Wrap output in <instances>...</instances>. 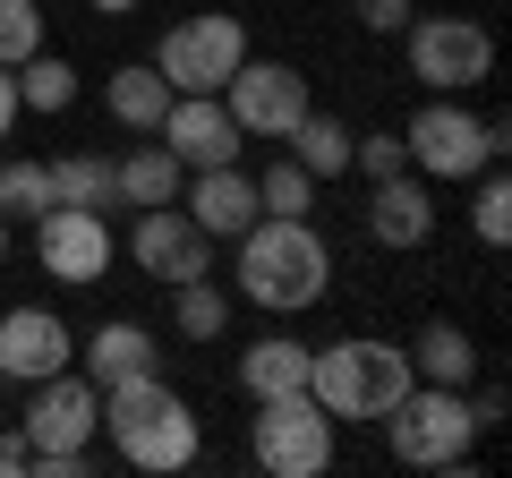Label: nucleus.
Returning <instances> with one entry per match:
<instances>
[{
	"label": "nucleus",
	"instance_id": "nucleus-11",
	"mask_svg": "<svg viewBox=\"0 0 512 478\" xmlns=\"http://www.w3.org/2000/svg\"><path fill=\"white\" fill-rule=\"evenodd\" d=\"M35 257H43V274H52V282L94 291V282L111 274V214H77V205L35 214Z\"/></svg>",
	"mask_w": 512,
	"mask_h": 478
},
{
	"label": "nucleus",
	"instance_id": "nucleus-33",
	"mask_svg": "<svg viewBox=\"0 0 512 478\" xmlns=\"http://www.w3.org/2000/svg\"><path fill=\"white\" fill-rule=\"evenodd\" d=\"M9 129H18V69H0V146H9Z\"/></svg>",
	"mask_w": 512,
	"mask_h": 478
},
{
	"label": "nucleus",
	"instance_id": "nucleus-18",
	"mask_svg": "<svg viewBox=\"0 0 512 478\" xmlns=\"http://www.w3.org/2000/svg\"><path fill=\"white\" fill-rule=\"evenodd\" d=\"M308 342H291V333H265L256 350H239V385H248V402H274V393H308Z\"/></svg>",
	"mask_w": 512,
	"mask_h": 478
},
{
	"label": "nucleus",
	"instance_id": "nucleus-20",
	"mask_svg": "<svg viewBox=\"0 0 512 478\" xmlns=\"http://www.w3.org/2000/svg\"><path fill=\"white\" fill-rule=\"evenodd\" d=\"M111 180H120V205H137V214H146V205H171V197H180V180H188V171L171 163V146L154 137V146L111 154Z\"/></svg>",
	"mask_w": 512,
	"mask_h": 478
},
{
	"label": "nucleus",
	"instance_id": "nucleus-35",
	"mask_svg": "<svg viewBox=\"0 0 512 478\" xmlns=\"http://www.w3.org/2000/svg\"><path fill=\"white\" fill-rule=\"evenodd\" d=\"M0 265H9V214H0Z\"/></svg>",
	"mask_w": 512,
	"mask_h": 478
},
{
	"label": "nucleus",
	"instance_id": "nucleus-1",
	"mask_svg": "<svg viewBox=\"0 0 512 478\" xmlns=\"http://www.w3.org/2000/svg\"><path fill=\"white\" fill-rule=\"evenodd\" d=\"M239 291L274 316H299L333 291V248L308 214H265L239 231Z\"/></svg>",
	"mask_w": 512,
	"mask_h": 478
},
{
	"label": "nucleus",
	"instance_id": "nucleus-22",
	"mask_svg": "<svg viewBox=\"0 0 512 478\" xmlns=\"http://www.w3.org/2000/svg\"><path fill=\"white\" fill-rule=\"evenodd\" d=\"M282 146H291V163L308 171L316 188H325V180H342V171H350V129L333 120V111H316V103L299 111V129L282 137Z\"/></svg>",
	"mask_w": 512,
	"mask_h": 478
},
{
	"label": "nucleus",
	"instance_id": "nucleus-25",
	"mask_svg": "<svg viewBox=\"0 0 512 478\" xmlns=\"http://www.w3.org/2000/svg\"><path fill=\"white\" fill-rule=\"evenodd\" d=\"M171 316H180L188 342H214V333L231 325V299H222L214 274H197V282H171Z\"/></svg>",
	"mask_w": 512,
	"mask_h": 478
},
{
	"label": "nucleus",
	"instance_id": "nucleus-9",
	"mask_svg": "<svg viewBox=\"0 0 512 478\" xmlns=\"http://www.w3.org/2000/svg\"><path fill=\"white\" fill-rule=\"evenodd\" d=\"M18 436L35 444V461L86 453V444L103 436V393H94V376H77V368L35 376V385H26V410H18Z\"/></svg>",
	"mask_w": 512,
	"mask_h": 478
},
{
	"label": "nucleus",
	"instance_id": "nucleus-16",
	"mask_svg": "<svg viewBox=\"0 0 512 478\" xmlns=\"http://www.w3.org/2000/svg\"><path fill=\"white\" fill-rule=\"evenodd\" d=\"M188 222H197L205 239H239L256 222V180L239 163H214V171H197L188 180Z\"/></svg>",
	"mask_w": 512,
	"mask_h": 478
},
{
	"label": "nucleus",
	"instance_id": "nucleus-21",
	"mask_svg": "<svg viewBox=\"0 0 512 478\" xmlns=\"http://www.w3.org/2000/svg\"><path fill=\"white\" fill-rule=\"evenodd\" d=\"M402 350H410V376H419V385H461V393H470L478 342H470L461 325H444V316H436V325H427L419 342H402Z\"/></svg>",
	"mask_w": 512,
	"mask_h": 478
},
{
	"label": "nucleus",
	"instance_id": "nucleus-27",
	"mask_svg": "<svg viewBox=\"0 0 512 478\" xmlns=\"http://www.w3.org/2000/svg\"><path fill=\"white\" fill-rule=\"evenodd\" d=\"M470 231L478 239H487V248H504V239H512V180H504V171H478V197H470Z\"/></svg>",
	"mask_w": 512,
	"mask_h": 478
},
{
	"label": "nucleus",
	"instance_id": "nucleus-14",
	"mask_svg": "<svg viewBox=\"0 0 512 478\" xmlns=\"http://www.w3.org/2000/svg\"><path fill=\"white\" fill-rule=\"evenodd\" d=\"M69 359H77V333L60 325L52 308H9V316H0V376H9V385L60 376Z\"/></svg>",
	"mask_w": 512,
	"mask_h": 478
},
{
	"label": "nucleus",
	"instance_id": "nucleus-6",
	"mask_svg": "<svg viewBox=\"0 0 512 478\" xmlns=\"http://www.w3.org/2000/svg\"><path fill=\"white\" fill-rule=\"evenodd\" d=\"M248 453L274 478H325L333 470V410L316 393H274L248 419Z\"/></svg>",
	"mask_w": 512,
	"mask_h": 478
},
{
	"label": "nucleus",
	"instance_id": "nucleus-26",
	"mask_svg": "<svg viewBox=\"0 0 512 478\" xmlns=\"http://www.w3.org/2000/svg\"><path fill=\"white\" fill-rule=\"evenodd\" d=\"M308 205H316V180L291 163V154L256 171V214H308Z\"/></svg>",
	"mask_w": 512,
	"mask_h": 478
},
{
	"label": "nucleus",
	"instance_id": "nucleus-24",
	"mask_svg": "<svg viewBox=\"0 0 512 478\" xmlns=\"http://www.w3.org/2000/svg\"><path fill=\"white\" fill-rule=\"evenodd\" d=\"M69 103H77V69L60 52L18 60V111H43V120H52V111H69Z\"/></svg>",
	"mask_w": 512,
	"mask_h": 478
},
{
	"label": "nucleus",
	"instance_id": "nucleus-34",
	"mask_svg": "<svg viewBox=\"0 0 512 478\" xmlns=\"http://www.w3.org/2000/svg\"><path fill=\"white\" fill-rule=\"evenodd\" d=\"M86 9H103V18H128V9H137V0H86Z\"/></svg>",
	"mask_w": 512,
	"mask_h": 478
},
{
	"label": "nucleus",
	"instance_id": "nucleus-2",
	"mask_svg": "<svg viewBox=\"0 0 512 478\" xmlns=\"http://www.w3.org/2000/svg\"><path fill=\"white\" fill-rule=\"evenodd\" d=\"M103 436L120 444L128 470H154V478L188 470V461H197V444H205V436H197V410H188L154 368L103 385Z\"/></svg>",
	"mask_w": 512,
	"mask_h": 478
},
{
	"label": "nucleus",
	"instance_id": "nucleus-7",
	"mask_svg": "<svg viewBox=\"0 0 512 478\" xmlns=\"http://www.w3.org/2000/svg\"><path fill=\"white\" fill-rule=\"evenodd\" d=\"M239 60H248V26L231 9H197V18H180L154 43V69H163L171 94H222Z\"/></svg>",
	"mask_w": 512,
	"mask_h": 478
},
{
	"label": "nucleus",
	"instance_id": "nucleus-3",
	"mask_svg": "<svg viewBox=\"0 0 512 478\" xmlns=\"http://www.w3.org/2000/svg\"><path fill=\"white\" fill-rule=\"evenodd\" d=\"M410 385H419V376H410V350L402 342H376V333L325 342L308 359V393L333 410V419H384Z\"/></svg>",
	"mask_w": 512,
	"mask_h": 478
},
{
	"label": "nucleus",
	"instance_id": "nucleus-30",
	"mask_svg": "<svg viewBox=\"0 0 512 478\" xmlns=\"http://www.w3.org/2000/svg\"><path fill=\"white\" fill-rule=\"evenodd\" d=\"M350 171H367V180H393V171H410V146L393 129H376V137H350Z\"/></svg>",
	"mask_w": 512,
	"mask_h": 478
},
{
	"label": "nucleus",
	"instance_id": "nucleus-5",
	"mask_svg": "<svg viewBox=\"0 0 512 478\" xmlns=\"http://www.w3.org/2000/svg\"><path fill=\"white\" fill-rule=\"evenodd\" d=\"M402 146H410V171H427V180H478L504 154V120H478L461 94H427L410 111Z\"/></svg>",
	"mask_w": 512,
	"mask_h": 478
},
{
	"label": "nucleus",
	"instance_id": "nucleus-10",
	"mask_svg": "<svg viewBox=\"0 0 512 478\" xmlns=\"http://www.w3.org/2000/svg\"><path fill=\"white\" fill-rule=\"evenodd\" d=\"M222 111L239 120V137H291L299 111H308V77L291 60H239L231 86H222Z\"/></svg>",
	"mask_w": 512,
	"mask_h": 478
},
{
	"label": "nucleus",
	"instance_id": "nucleus-12",
	"mask_svg": "<svg viewBox=\"0 0 512 478\" xmlns=\"http://www.w3.org/2000/svg\"><path fill=\"white\" fill-rule=\"evenodd\" d=\"M128 257H137V274H154V282H197V274H214V239H205L197 222L180 214V197H171V205H146V214H137Z\"/></svg>",
	"mask_w": 512,
	"mask_h": 478
},
{
	"label": "nucleus",
	"instance_id": "nucleus-15",
	"mask_svg": "<svg viewBox=\"0 0 512 478\" xmlns=\"http://www.w3.org/2000/svg\"><path fill=\"white\" fill-rule=\"evenodd\" d=\"M376 197H367V239L376 248H427L436 239V197H427L410 171H393V180H367Z\"/></svg>",
	"mask_w": 512,
	"mask_h": 478
},
{
	"label": "nucleus",
	"instance_id": "nucleus-8",
	"mask_svg": "<svg viewBox=\"0 0 512 478\" xmlns=\"http://www.w3.org/2000/svg\"><path fill=\"white\" fill-rule=\"evenodd\" d=\"M402 43H410V77L427 94H470L495 77V35L478 18H461V9L453 18H410Z\"/></svg>",
	"mask_w": 512,
	"mask_h": 478
},
{
	"label": "nucleus",
	"instance_id": "nucleus-29",
	"mask_svg": "<svg viewBox=\"0 0 512 478\" xmlns=\"http://www.w3.org/2000/svg\"><path fill=\"white\" fill-rule=\"evenodd\" d=\"M43 52V0H0V69Z\"/></svg>",
	"mask_w": 512,
	"mask_h": 478
},
{
	"label": "nucleus",
	"instance_id": "nucleus-32",
	"mask_svg": "<svg viewBox=\"0 0 512 478\" xmlns=\"http://www.w3.org/2000/svg\"><path fill=\"white\" fill-rule=\"evenodd\" d=\"M18 470H35V444L9 427V436H0V478H18Z\"/></svg>",
	"mask_w": 512,
	"mask_h": 478
},
{
	"label": "nucleus",
	"instance_id": "nucleus-31",
	"mask_svg": "<svg viewBox=\"0 0 512 478\" xmlns=\"http://www.w3.org/2000/svg\"><path fill=\"white\" fill-rule=\"evenodd\" d=\"M410 9H419V0H350V18H359L367 35H402Z\"/></svg>",
	"mask_w": 512,
	"mask_h": 478
},
{
	"label": "nucleus",
	"instance_id": "nucleus-23",
	"mask_svg": "<svg viewBox=\"0 0 512 478\" xmlns=\"http://www.w3.org/2000/svg\"><path fill=\"white\" fill-rule=\"evenodd\" d=\"M52 171V205H77V214H111L120 205V180H111V154H60Z\"/></svg>",
	"mask_w": 512,
	"mask_h": 478
},
{
	"label": "nucleus",
	"instance_id": "nucleus-13",
	"mask_svg": "<svg viewBox=\"0 0 512 478\" xmlns=\"http://www.w3.org/2000/svg\"><path fill=\"white\" fill-rule=\"evenodd\" d=\"M154 137L171 146L180 171H214V163H239V120L222 111V94H171V111L154 120Z\"/></svg>",
	"mask_w": 512,
	"mask_h": 478
},
{
	"label": "nucleus",
	"instance_id": "nucleus-4",
	"mask_svg": "<svg viewBox=\"0 0 512 478\" xmlns=\"http://www.w3.org/2000/svg\"><path fill=\"white\" fill-rule=\"evenodd\" d=\"M376 427L402 470H470V444H478V410L461 385H410Z\"/></svg>",
	"mask_w": 512,
	"mask_h": 478
},
{
	"label": "nucleus",
	"instance_id": "nucleus-28",
	"mask_svg": "<svg viewBox=\"0 0 512 478\" xmlns=\"http://www.w3.org/2000/svg\"><path fill=\"white\" fill-rule=\"evenodd\" d=\"M0 214L9 222H35V214H52V171L43 163H0Z\"/></svg>",
	"mask_w": 512,
	"mask_h": 478
},
{
	"label": "nucleus",
	"instance_id": "nucleus-19",
	"mask_svg": "<svg viewBox=\"0 0 512 478\" xmlns=\"http://www.w3.org/2000/svg\"><path fill=\"white\" fill-rule=\"evenodd\" d=\"M103 103H111V120H120V129L154 137V120L171 111V86H163V69H154V60H120V69H111V86H103Z\"/></svg>",
	"mask_w": 512,
	"mask_h": 478
},
{
	"label": "nucleus",
	"instance_id": "nucleus-17",
	"mask_svg": "<svg viewBox=\"0 0 512 478\" xmlns=\"http://www.w3.org/2000/svg\"><path fill=\"white\" fill-rule=\"evenodd\" d=\"M77 359H86L94 393H103V385H120V376H146L154 359H163V350H154V333H146V325L111 316V325H94V333H86V350H77Z\"/></svg>",
	"mask_w": 512,
	"mask_h": 478
}]
</instances>
